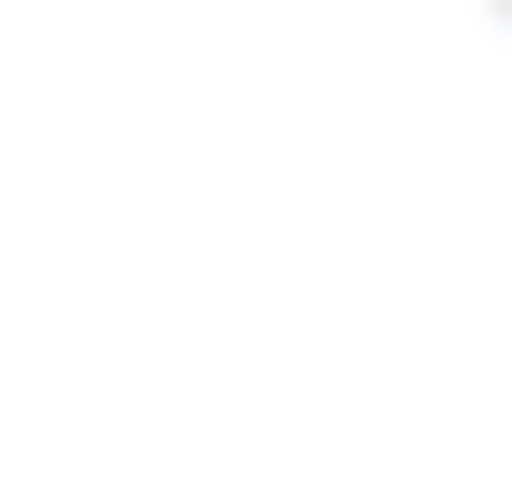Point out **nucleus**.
I'll return each mask as SVG.
<instances>
[{"label":"nucleus","instance_id":"f257e3e1","mask_svg":"<svg viewBox=\"0 0 512 496\" xmlns=\"http://www.w3.org/2000/svg\"><path fill=\"white\" fill-rule=\"evenodd\" d=\"M0 496H512V0H0Z\"/></svg>","mask_w":512,"mask_h":496}]
</instances>
